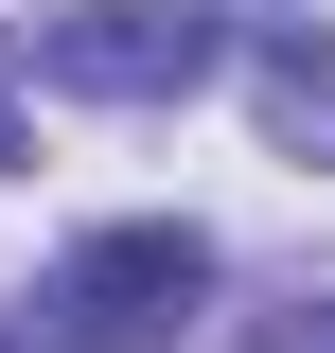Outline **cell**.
Wrapping results in <instances>:
<instances>
[{
	"label": "cell",
	"instance_id": "obj_1",
	"mask_svg": "<svg viewBox=\"0 0 335 353\" xmlns=\"http://www.w3.org/2000/svg\"><path fill=\"white\" fill-rule=\"evenodd\" d=\"M18 71L71 88V106H194L230 71V18L212 0H36L18 18Z\"/></svg>",
	"mask_w": 335,
	"mask_h": 353
},
{
	"label": "cell",
	"instance_id": "obj_2",
	"mask_svg": "<svg viewBox=\"0 0 335 353\" xmlns=\"http://www.w3.org/2000/svg\"><path fill=\"white\" fill-rule=\"evenodd\" d=\"M194 301H212V230L141 212V230H88V248L36 283V336H53V353H159Z\"/></svg>",
	"mask_w": 335,
	"mask_h": 353
},
{
	"label": "cell",
	"instance_id": "obj_3",
	"mask_svg": "<svg viewBox=\"0 0 335 353\" xmlns=\"http://www.w3.org/2000/svg\"><path fill=\"white\" fill-rule=\"evenodd\" d=\"M247 106H265V141L335 159V36H318V18H265V53H247Z\"/></svg>",
	"mask_w": 335,
	"mask_h": 353
},
{
	"label": "cell",
	"instance_id": "obj_4",
	"mask_svg": "<svg viewBox=\"0 0 335 353\" xmlns=\"http://www.w3.org/2000/svg\"><path fill=\"white\" fill-rule=\"evenodd\" d=\"M247 353H335V301H265V318H247Z\"/></svg>",
	"mask_w": 335,
	"mask_h": 353
},
{
	"label": "cell",
	"instance_id": "obj_5",
	"mask_svg": "<svg viewBox=\"0 0 335 353\" xmlns=\"http://www.w3.org/2000/svg\"><path fill=\"white\" fill-rule=\"evenodd\" d=\"M0 353H36V336H18V318H0Z\"/></svg>",
	"mask_w": 335,
	"mask_h": 353
}]
</instances>
